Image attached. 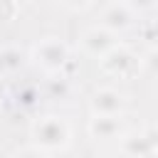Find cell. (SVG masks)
<instances>
[{
  "label": "cell",
  "mask_w": 158,
  "mask_h": 158,
  "mask_svg": "<svg viewBox=\"0 0 158 158\" xmlns=\"http://www.w3.org/2000/svg\"><path fill=\"white\" fill-rule=\"evenodd\" d=\"M32 141L37 151H64L72 141V128L59 116H42L32 126Z\"/></svg>",
  "instance_id": "6da1fadb"
},
{
  "label": "cell",
  "mask_w": 158,
  "mask_h": 158,
  "mask_svg": "<svg viewBox=\"0 0 158 158\" xmlns=\"http://www.w3.org/2000/svg\"><path fill=\"white\" fill-rule=\"evenodd\" d=\"M32 59H35V64H40L49 74L62 72L72 62L69 59V47L59 37H44V40H40L32 47Z\"/></svg>",
  "instance_id": "7a4b0ae2"
},
{
  "label": "cell",
  "mask_w": 158,
  "mask_h": 158,
  "mask_svg": "<svg viewBox=\"0 0 158 158\" xmlns=\"http://www.w3.org/2000/svg\"><path fill=\"white\" fill-rule=\"evenodd\" d=\"M101 69L106 74H111V77L126 79V77H131V74H136L141 69V57L133 49H128L123 44H116L109 54L101 57Z\"/></svg>",
  "instance_id": "3957f363"
},
{
  "label": "cell",
  "mask_w": 158,
  "mask_h": 158,
  "mask_svg": "<svg viewBox=\"0 0 158 158\" xmlns=\"http://www.w3.org/2000/svg\"><path fill=\"white\" fill-rule=\"evenodd\" d=\"M89 109L94 116H121L126 109V99L118 89L114 86H101L91 94L89 99Z\"/></svg>",
  "instance_id": "277c9868"
},
{
  "label": "cell",
  "mask_w": 158,
  "mask_h": 158,
  "mask_svg": "<svg viewBox=\"0 0 158 158\" xmlns=\"http://www.w3.org/2000/svg\"><path fill=\"white\" fill-rule=\"evenodd\" d=\"M118 35H114V32H109V30H104V27H89L81 37H79V44H81V49L89 54V57H94V59H101L104 54H109L116 44H118V40H116Z\"/></svg>",
  "instance_id": "5b68a950"
},
{
  "label": "cell",
  "mask_w": 158,
  "mask_h": 158,
  "mask_svg": "<svg viewBox=\"0 0 158 158\" xmlns=\"http://www.w3.org/2000/svg\"><path fill=\"white\" fill-rule=\"evenodd\" d=\"M121 151L128 158H151L156 156V131H136V133H123L121 138Z\"/></svg>",
  "instance_id": "8992f818"
},
{
  "label": "cell",
  "mask_w": 158,
  "mask_h": 158,
  "mask_svg": "<svg viewBox=\"0 0 158 158\" xmlns=\"http://www.w3.org/2000/svg\"><path fill=\"white\" fill-rule=\"evenodd\" d=\"M123 133H126V126L121 116H94L89 121V136L94 141L114 143V141H121Z\"/></svg>",
  "instance_id": "52a82bcc"
},
{
  "label": "cell",
  "mask_w": 158,
  "mask_h": 158,
  "mask_svg": "<svg viewBox=\"0 0 158 158\" xmlns=\"http://www.w3.org/2000/svg\"><path fill=\"white\" fill-rule=\"evenodd\" d=\"M131 25H133V12H131L121 0H118V2H111V5H106V7L101 10L99 27H104V30L118 35V32L128 30Z\"/></svg>",
  "instance_id": "ba28073f"
},
{
  "label": "cell",
  "mask_w": 158,
  "mask_h": 158,
  "mask_svg": "<svg viewBox=\"0 0 158 158\" xmlns=\"http://www.w3.org/2000/svg\"><path fill=\"white\" fill-rule=\"evenodd\" d=\"M22 64H25V54L20 47L7 44L0 49V74H15V72H20Z\"/></svg>",
  "instance_id": "9c48e42d"
},
{
  "label": "cell",
  "mask_w": 158,
  "mask_h": 158,
  "mask_svg": "<svg viewBox=\"0 0 158 158\" xmlns=\"http://www.w3.org/2000/svg\"><path fill=\"white\" fill-rule=\"evenodd\" d=\"M133 15L136 12H148V10H153V5H156V0H121Z\"/></svg>",
  "instance_id": "30bf717a"
},
{
  "label": "cell",
  "mask_w": 158,
  "mask_h": 158,
  "mask_svg": "<svg viewBox=\"0 0 158 158\" xmlns=\"http://www.w3.org/2000/svg\"><path fill=\"white\" fill-rule=\"evenodd\" d=\"M20 2L17 0H0V20H12L17 15Z\"/></svg>",
  "instance_id": "8fae6325"
},
{
  "label": "cell",
  "mask_w": 158,
  "mask_h": 158,
  "mask_svg": "<svg viewBox=\"0 0 158 158\" xmlns=\"http://www.w3.org/2000/svg\"><path fill=\"white\" fill-rule=\"evenodd\" d=\"M94 0H62V5H67L69 10H84V7H89Z\"/></svg>",
  "instance_id": "7c38bea8"
},
{
  "label": "cell",
  "mask_w": 158,
  "mask_h": 158,
  "mask_svg": "<svg viewBox=\"0 0 158 158\" xmlns=\"http://www.w3.org/2000/svg\"><path fill=\"white\" fill-rule=\"evenodd\" d=\"M15 158H44V156H42V151H37V148H27V151H20Z\"/></svg>",
  "instance_id": "4fadbf2b"
},
{
  "label": "cell",
  "mask_w": 158,
  "mask_h": 158,
  "mask_svg": "<svg viewBox=\"0 0 158 158\" xmlns=\"http://www.w3.org/2000/svg\"><path fill=\"white\" fill-rule=\"evenodd\" d=\"M17 2H22V0H17Z\"/></svg>",
  "instance_id": "5bb4252c"
}]
</instances>
